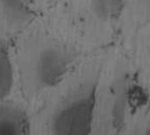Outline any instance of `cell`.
<instances>
[{
    "label": "cell",
    "instance_id": "6da1fadb",
    "mask_svg": "<svg viewBox=\"0 0 150 135\" xmlns=\"http://www.w3.org/2000/svg\"><path fill=\"white\" fill-rule=\"evenodd\" d=\"M146 86L138 64L123 55H107L96 93L92 134L129 133L149 103Z\"/></svg>",
    "mask_w": 150,
    "mask_h": 135
},
{
    "label": "cell",
    "instance_id": "7a4b0ae2",
    "mask_svg": "<svg viewBox=\"0 0 150 135\" xmlns=\"http://www.w3.org/2000/svg\"><path fill=\"white\" fill-rule=\"evenodd\" d=\"M81 51L74 43L52 34L35 35L18 56L21 87L28 98L52 91L77 67Z\"/></svg>",
    "mask_w": 150,
    "mask_h": 135
},
{
    "label": "cell",
    "instance_id": "3957f363",
    "mask_svg": "<svg viewBox=\"0 0 150 135\" xmlns=\"http://www.w3.org/2000/svg\"><path fill=\"white\" fill-rule=\"evenodd\" d=\"M107 55L93 57L75 74L70 83L48 106L46 132L50 134H92L96 93L101 70Z\"/></svg>",
    "mask_w": 150,
    "mask_h": 135
},
{
    "label": "cell",
    "instance_id": "277c9868",
    "mask_svg": "<svg viewBox=\"0 0 150 135\" xmlns=\"http://www.w3.org/2000/svg\"><path fill=\"white\" fill-rule=\"evenodd\" d=\"M128 0H78L77 14L82 29L96 44L119 35Z\"/></svg>",
    "mask_w": 150,
    "mask_h": 135
},
{
    "label": "cell",
    "instance_id": "5b68a950",
    "mask_svg": "<svg viewBox=\"0 0 150 135\" xmlns=\"http://www.w3.org/2000/svg\"><path fill=\"white\" fill-rule=\"evenodd\" d=\"M35 16L30 0H0V28L14 32L27 26Z\"/></svg>",
    "mask_w": 150,
    "mask_h": 135
},
{
    "label": "cell",
    "instance_id": "8992f818",
    "mask_svg": "<svg viewBox=\"0 0 150 135\" xmlns=\"http://www.w3.org/2000/svg\"><path fill=\"white\" fill-rule=\"evenodd\" d=\"M31 132V121L21 104L0 100V135H25Z\"/></svg>",
    "mask_w": 150,
    "mask_h": 135
},
{
    "label": "cell",
    "instance_id": "52a82bcc",
    "mask_svg": "<svg viewBox=\"0 0 150 135\" xmlns=\"http://www.w3.org/2000/svg\"><path fill=\"white\" fill-rule=\"evenodd\" d=\"M150 25V0H128L119 36L129 41L146 26Z\"/></svg>",
    "mask_w": 150,
    "mask_h": 135
},
{
    "label": "cell",
    "instance_id": "ba28073f",
    "mask_svg": "<svg viewBox=\"0 0 150 135\" xmlns=\"http://www.w3.org/2000/svg\"><path fill=\"white\" fill-rule=\"evenodd\" d=\"M14 83L13 64L8 46L0 38V100L5 99L11 92Z\"/></svg>",
    "mask_w": 150,
    "mask_h": 135
},
{
    "label": "cell",
    "instance_id": "9c48e42d",
    "mask_svg": "<svg viewBox=\"0 0 150 135\" xmlns=\"http://www.w3.org/2000/svg\"><path fill=\"white\" fill-rule=\"evenodd\" d=\"M134 39L137 40V41H140L139 46H142L140 59L143 60V67L145 68L142 71H143L145 77L149 78L150 82V25L146 26L141 31H139L135 35Z\"/></svg>",
    "mask_w": 150,
    "mask_h": 135
},
{
    "label": "cell",
    "instance_id": "30bf717a",
    "mask_svg": "<svg viewBox=\"0 0 150 135\" xmlns=\"http://www.w3.org/2000/svg\"><path fill=\"white\" fill-rule=\"evenodd\" d=\"M46 2H48V3H52V2H54V1H56V0H45Z\"/></svg>",
    "mask_w": 150,
    "mask_h": 135
}]
</instances>
